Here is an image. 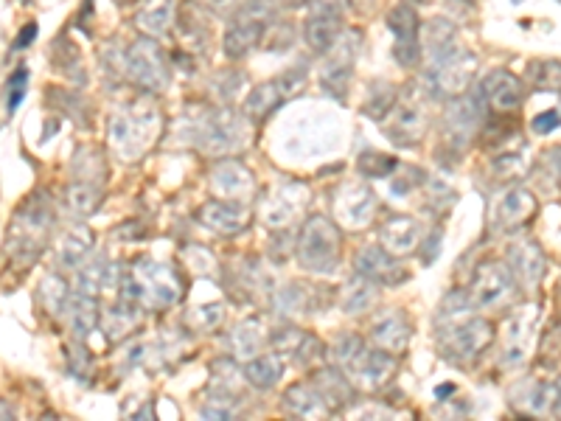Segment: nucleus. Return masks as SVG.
Segmentation results:
<instances>
[{
	"label": "nucleus",
	"mask_w": 561,
	"mask_h": 421,
	"mask_svg": "<svg viewBox=\"0 0 561 421\" xmlns=\"http://www.w3.org/2000/svg\"><path fill=\"white\" fill-rule=\"evenodd\" d=\"M337 256H340V233L331 225V219H306L301 242H298L301 267L312 270V273H331L337 267Z\"/></svg>",
	"instance_id": "nucleus-3"
},
{
	"label": "nucleus",
	"mask_w": 561,
	"mask_h": 421,
	"mask_svg": "<svg viewBox=\"0 0 561 421\" xmlns=\"http://www.w3.org/2000/svg\"><path fill=\"white\" fill-rule=\"evenodd\" d=\"M376 298V281H371L368 276L354 278L351 284L343 292V309L348 315H357V312H365L368 306L374 304Z\"/></svg>",
	"instance_id": "nucleus-28"
},
{
	"label": "nucleus",
	"mask_w": 561,
	"mask_h": 421,
	"mask_svg": "<svg viewBox=\"0 0 561 421\" xmlns=\"http://www.w3.org/2000/svg\"><path fill=\"white\" fill-rule=\"evenodd\" d=\"M348 0H312V12L303 26V40L317 54H329L340 43V34L346 26Z\"/></svg>",
	"instance_id": "nucleus-5"
},
{
	"label": "nucleus",
	"mask_w": 561,
	"mask_h": 421,
	"mask_svg": "<svg viewBox=\"0 0 561 421\" xmlns=\"http://www.w3.org/2000/svg\"><path fill=\"white\" fill-rule=\"evenodd\" d=\"M245 0H208V6L211 9H216V12H222V15H228V12H233V9H239Z\"/></svg>",
	"instance_id": "nucleus-43"
},
{
	"label": "nucleus",
	"mask_w": 561,
	"mask_h": 421,
	"mask_svg": "<svg viewBox=\"0 0 561 421\" xmlns=\"http://www.w3.org/2000/svg\"><path fill=\"white\" fill-rule=\"evenodd\" d=\"M475 68V57L455 45L452 51H446L441 57L427 62V85H430L435 96H446V99L458 96V93L469 88V79H472Z\"/></svg>",
	"instance_id": "nucleus-6"
},
{
	"label": "nucleus",
	"mask_w": 561,
	"mask_h": 421,
	"mask_svg": "<svg viewBox=\"0 0 561 421\" xmlns=\"http://www.w3.org/2000/svg\"><path fill=\"white\" fill-rule=\"evenodd\" d=\"M68 203H71L73 214L85 217V214H90V211L99 205V189H96V186H79V189H71Z\"/></svg>",
	"instance_id": "nucleus-37"
},
{
	"label": "nucleus",
	"mask_w": 561,
	"mask_h": 421,
	"mask_svg": "<svg viewBox=\"0 0 561 421\" xmlns=\"http://www.w3.org/2000/svg\"><path fill=\"white\" fill-rule=\"evenodd\" d=\"M334 351H337V360L343 365L346 377L351 374L362 388H379L382 382H388L393 368H396L393 357H388L385 351H371L357 337H343V343Z\"/></svg>",
	"instance_id": "nucleus-4"
},
{
	"label": "nucleus",
	"mask_w": 561,
	"mask_h": 421,
	"mask_svg": "<svg viewBox=\"0 0 561 421\" xmlns=\"http://www.w3.org/2000/svg\"><path fill=\"white\" fill-rule=\"evenodd\" d=\"M376 208V197L371 189H346L343 197L337 200V214L346 219L348 225L360 228L365 225Z\"/></svg>",
	"instance_id": "nucleus-24"
},
{
	"label": "nucleus",
	"mask_w": 561,
	"mask_h": 421,
	"mask_svg": "<svg viewBox=\"0 0 561 421\" xmlns=\"http://www.w3.org/2000/svg\"><path fill=\"white\" fill-rule=\"evenodd\" d=\"M200 222L216 233H239L245 231L247 214L242 205L228 203V200H211L200 211Z\"/></svg>",
	"instance_id": "nucleus-19"
},
{
	"label": "nucleus",
	"mask_w": 561,
	"mask_h": 421,
	"mask_svg": "<svg viewBox=\"0 0 561 421\" xmlns=\"http://www.w3.org/2000/svg\"><path fill=\"white\" fill-rule=\"evenodd\" d=\"M267 29V6L261 0H250L245 6H239V12L233 17V23L225 31V54L228 59H242L250 54Z\"/></svg>",
	"instance_id": "nucleus-8"
},
{
	"label": "nucleus",
	"mask_w": 561,
	"mask_h": 421,
	"mask_svg": "<svg viewBox=\"0 0 561 421\" xmlns=\"http://www.w3.org/2000/svg\"><path fill=\"white\" fill-rule=\"evenodd\" d=\"M155 124H158L155 118L146 121V116H135V113L118 116L110 127V141L118 149V155L121 158H138L146 146L152 144V132L158 130Z\"/></svg>",
	"instance_id": "nucleus-11"
},
{
	"label": "nucleus",
	"mask_w": 561,
	"mask_h": 421,
	"mask_svg": "<svg viewBox=\"0 0 561 421\" xmlns=\"http://www.w3.org/2000/svg\"><path fill=\"white\" fill-rule=\"evenodd\" d=\"M96 320H99V309L93 304V295H85V292H82V298L73 301L71 306L73 332L79 334V337H87V334L96 329Z\"/></svg>",
	"instance_id": "nucleus-31"
},
{
	"label": "nucleus",
	"mask_w": 561,
	"mask_h": 421,
	"mask_svg": "<svg viewBox=\"0 0 561 421\" xmlns=\"http://www.w3.org/2000/svg\"><path fill=\"white\" fill-rule=\"evenodd\" d=\"M124 71L132 82H138L146 90H163L169 82L166 57L152 37H141L124 51Z\"/></svg>",
	"instance_id": "nucleus-7"
},
{
	"label": "nucleus",
	"mask_w": 561,
	"mask_h": 421,
	"mask_svg": "<svg viewBox=\"0 0 561 421\" xmlns=\"http://www.w3.org/2000/svg\"><path fill=\"white\" fill-rule=\"evenodd\" d=\"M430 127V99L421 88H407L396 96V102L385 118V135L393 144L413 146L424 138Z\"/></svg>",
	"instance_id": "nucleus-2"
},
{
	"label": "nucleus",
	"mask_w": 561,
	"mask_h": 421,
	"mask_svg": "<svg viewBox=\"0 0 561 421\" xmlns=\"http://www.w3.org/2000/svg\"><path fill=\"white\" fill-rule=\"evenodd\" d=\"M533 323H536V309H522L514 318L508 320L505 329V346H503V363L514 365L519 360H525V351L531 343Z\"/></svg>",
	"instance_id": "nucleus-18"
},
{
	"label": "nucleus",
	"mask_w": 561,
	"mask_h": 421,
	"mask_svg": "<svg viewBox=\"0 0 561 421\" xmlns=\"http://www.w3.org/2000/svg\"><path fill=\"white\" fill-rule=\"evenodd\" d=\"M247 132L242 118L231 113V110H214L208 113L205 121L197 127V146L205 149V152H214V155H222V152H231L236 146L245 144Z\"/></svg>",
	"instance_id": "nucleus-9"
},
{
	"label": "nucleus",
	"mask_w": 561,
	"mask_h": 421,
	"mask_svg": "<svg viewBox=\"0 0 561 421\" xmlns=\"http://www.w3.org/2000/svg\"><path fill=\"white\" fill-rule=\"evenodd\" d=\"M511 278L503 264H486L480 267L472 287V304L475 306H503L511 298Z\"/></svg>",
	"instance_id": "nucleus-15"
},
{
	"label": "nucleus",
	"mask_w": 561,
	"mask_h": 421,
	"mask_svg": "<svg viewBox=\"0 0 561 421\" xmlns=\"http://www.w3.org/2000/svg\"><path fill=\"white\" fill-rule=\"evenodd\" d=\"M371 337H374L379 349L402 351L407 346V340H410V323H407L402 312H388V315L376 320Z\"/></svg>",
	"instance_id": "nucleus-21"
},
{
	"label": "nucleus",
	"mask_w": 561,
	"mask_h": 421,
	"mask_svg": "<svg viewBox=\"0 0 561 421\" xmlns=\"http://www.w3.org/2000/svg\"><path fill=\"white\" fill-rule=\"evenodd\" d=\"M379 236H382V245L388 247L390 253H410V250H416L421 228L413 217H393L382 225Z\"/></svg>",
	"instance_id": "nucleus-22"
},
{
	"label": "nucleus",
	"mask_w": 561,
	"mask_h": 421,
	"mask_svg": "<svg viewBox=\"0 0 561 421\" xmlns=\"http://www.w3.org/2000/svg\"><path fill=\"white\" fill-rule=\"evenodd\" d=\"M301 88L303 76L298 71L284 73V76L275 79V82H264V85H259V88L247 96V113L253 118H267L278 104L284 102V99H289V96H295Z\"/></svg>",
	"instance_id": "nucleus-14"
},
{
	"label": "nucleus",
	"mask_w": 561,
	"mask_h": 421,
	"mask_svg": "<svg viewBox=\"0 0 561 421\" xmlns=\"http://www.w3.org/2000/svg\"><path fill=\"white\" fill-rule=\"evenodd\" d=\"M561 124L559 110H550V113H542V116L533 118V130L536 132H553Z\"/></svg>",
	"instance_id": "nucleus-41"
},
{
	"label": "nucleus",
	"mask_w": 561,
	"mask_h": 421,
	"mask_svg": "<svg viewBox=\"0 0 561 421\" xmlns=\"http://www.w3.org/2000/svg\"><path fill=\"white\" fill-rule=\"evenodd\" d=\"M211 183H214V189L219 191L222 200H242V197H250V194H253V186H256L253 175L247 172L242 163H236V160L219 163L214 169V175H211Z\"/></svg>",
	"instance_id": "nucleus-17"
},
{
	"label": "nucleus",
	"mask_w": 561,
	"mask_h": 421,
	"mask_svg": "<svg viewBox=\"0 0 561 421\" xmlns=\"http://www.w3.org/2000/svg\"><path fill=\"white\" fill-rule=\"evenodd\" d=\"M357 267H360L362 276H368L376 284H385V287H396L407 278L404 264L396 262L382 247H365L357 256Z\"/></svg>",
	"instance_id": "nucleus-16"
},
{
	"label": "nucleus",
	"mask_w": 561,
	"mask_h": 421,
	"mask_svg": "<svg viewBox=\"0 0 561 421\" xmlns=\"http://www.w3.org/2000/svg\"><path fill=\"white\" fill-rule=\"evenodd\" d=\"M547 163L553 166V175L561 177V146L553 152V155H547Z\"/></svg>",
	"instance_id": "nucleus-44"
},
{
	"label": "nucleus",
	"mask_w": 561,
	"mask_h": 421,
	"mask_svg": "<svg viewBox=\"0 0 561 421\" xmlns=\"http://www.w3.org/2000/svg\"><path fill=\"white\" fill-rule=\"evenodd\" d=\"M533 211H536V203H533L531 191L511 189L505 191V197L500 200V205H497L494 219H497L503 228H517L525 219H531Z\"/></svg>",
	"instance_id": "nucleus-23"
},
{
	"label": "nucleus",
	"mask_w": 561,
	"mask_h": 421,
	"mask_svg": "<svg viewBox=\"0 0 561 421\" xmlns=\"http://www.w3.org/2000/svg\"><path fill=\"white\" fill-rule=\"evenodd\" d=\"M34 37H37V23H29L26 29H23V31H20V34H17L15 48H26V45L34 43Z\"/></svg>",
	"instance_id": "nucleus-42"
},
{
	"label": "nucleus",
	"mask_w": 561,
	"mask_h": 421,
	"mask_svg": "<svg viewBox=\"0 0 561 421\" xmlns=\"http://www.w3.org/2000/svg\"><path fill=\"white\" fill-rule=\"evenodd\" d=\"M528 82L536 90H561L559 59H536L528 65Z\"/></svg>",
	"instance_id": "nucleus-29"
},
{
	"label": "nucleus",
	"mask_w": 561,
	"mask_h": 421,
	"mask_svg": "<svg viewBox=\"0 0 561 421\" xmlns=\"http://www.w3.org/2000/svg\"><path fill=\"white\" fill-rule=\"evenodd\" d=\"M393 102H396V90L385 88V85H376L371 99H368V107H365V116L385 118L390 107H393Z\"/></svg>",
	"instance_id": "nucleus-38"
},
{
	"label": "nucleus",
	"mask_w": 561,
	"mask_h": 421,
	"mask_svg": "<svg viewBox=\"0 0 561 421\" xmlns=\"http://www.w3.org/2000/svg\"><path fill=\"white\" fill-rule=\"evenodd\" d=\"M124 3H130V0H124Z\"/></svg>",
	"instance_id": "nucleus-46"
},
{
	"label": "nucleus",
	"mask_w": 561,
	"mask_h": 421,
	"mask_svg": "<svg viewBox=\"0 0 561 421\" xmlns=\"http://www.w3.org/2000/svg\"><path fill=\"white\" fill-rule=\"evenodd\" d=\"M261 329V326H259ZM256 329V323H242L236 332H233L231 343H233V354H239V357H250V354H256L261 346V332Z\"/></svg>",
	"instance_id": "nucleus-35"
},
{
	"label": "nucleus",
	"mask_w": 561,
	"mask_h": 421,
	"mask_svg": "<svg viewBox=\"0 0 561 421\" xmlns=\"http://www.w3.org/2000/svg\"><path fill=\"white\" fill-rule=\"evenodd\" d=\"M396 169V160L382 152H365L360 158V172L368 177H385Z\"/></svg>",
	"instance_id": "nucleus-36"
},
{
	"label": "nucleus",
	"mask_w": 561,
	"mask_h": 421,
	"mask_svg": "<svg viewBox=\"0 0 561 421\" xmlns=\"http://www.w3.org/2000/svg\"><path fill=\"white\" fill-rule=\"evenodd\" d=\"M491 343V326L486 320H466L441 329V351L452 363H469Z\"/></svg>",
	"instance_id": "nucleus-10"
},
{
	"label": "nucleus",
	"mask_w": 561,
	"mask_h": 421,
	"mask_svg": "<svg viewBox=\"0 0 561 421\" xmlns=\"http://www.w3.org/2000/svg\"><path fill=\"white\" fill-rule=\"evenodd\" d=\"M222 304H205V306H197L191 315H188V320H194L200 329H214V326H219L222 323Z\"/></svg>",
	"instance_id": "nucleus-39"
},
{
	"label": "nucleus",
	"mask_w": 561,
	"mask_h": 421,
	"mask_svg": "<svg viewBox=\"0 0 561 421\" xmlns=\"http://www.w3.org/2000/svg\"><path fill=\"white\" fill-rule=\"evenodd\" d=\"M180 298V281L172 267L141 259L127 270L124 278V301L146 306V309H163Z\"/></svg>",
	"instance_id": "nucleus-1"
},
{
	"label": "nucleus",
	"mask_w": 561,
	"mask_h": 421,
	"mask_svg": "<svg viewBox=\"0 0 561 421\" xmlns=\"http://www.w3.org/2000/svg\"><path fill=\"white\" fill-rule=\"evenodd\" d=\"M79 284H82V292L85 295H96L99 290H104L107 284H113V270L107 262H93L87 264L79 276Z\"/></svg>",
	"instance_id": "nucleus-32"
},
{
	"label": "nucleus",
	"mask_w": 561,
	"mask_h": 421,
	"mask_svg": "<svg viewBox=\"0 0 561 421\" xmlns=\"http://www.w3.org/2000/svg\"><path fill=\"white\" fill-rule=\"evenodd\" d=\"M174 17V3L172 0H152L144 12L138 15V29L146 31L149 37H163Z\"/></svg>",
	"instance_id": "nucleus-26"
},
{
	"label": "nucleus",
	"mask_w": 561,
	"mask_h": 421,
	"mask_svg": "<svg viewBox=\"0 0 561 421\" xmlns=\"http://www.w3.org/2000/svg\"><path fill=\"white\" fill-rule=\"evenodd\" d=\"M483 90L480 96H463L449 104L444 116L446 138L452 141V146H463L472 135L477 132V127L483 124Z\"/></svg>",
	"instance_id": "nucleus-12"
},
{
	"label": "nucleus",
	"mask_w": 561,
	"mask_h": 421,
	"mask_svg": "<svg viewBox=\"0 0 561 421\" xmlns=\"http://www.w3.org/2000/svg\"><path fill=\"white\" fill-rule=\"evenodd\" d=\"M480 90H483V99H489L497 110H517L522 102V82L508 71H491Z\"/></svg>",
	"instance_id": "nucleus-20"
},
{
	"label": "nucleus",
	"mask_w": 561,
	"mask_h": 421,
	"mask_svg": "<svg viewBox=\"0 0 561 421\" xmlns=\"http://www.w3.org/2000/svg\"><path fill=\"white\" fill-rule=\"evenodd\" d=\"M26 90H29V71H26V68H20V71L9 79V102H6L9 113H15L17 107H20L23 96H26Z\"/></svg>",
	"instance_id": "nucleus-40"
},
{
	"label": "nucleus",
	"mask_w": 561,
	"mask_h": 421,
	"mask_svg": "<svg viewBox=\"0 0 561 421\" xmlns=\"http://www.w3.org/2000/svg\"><path fill=\"white\" fill-rule=\"evenodd\" d=\"M287 407L303 419H320V416H329L331 410L329 402L323 399V393L309 391V388H292L287 393Z\"/></svg>",
	"instance_id": "nucleus-25"
},
{
	"label": "nucleus",
	"mask_w": 561,
	"mask_h": 421,
	"mask_svg": "<svg viewBox=\"0 0 561 421\" xmlns=\"http://www.w3.org/2000/svg\"><path fill=\"white\" fill-rule=\"evenodd\" d=\"M511 264H514V270H517L519 276L525 278V281H531V284L542 276V270H545L542 253L533 256V262H528V242H525V245L511 247Z\"/></svg>",
	"instance_id": "nucleus-34"
},
{
	"label": "nucleus",
	"mask_w": 561,
	"mask_h": 421,
	"mask_svg": "<svg viewBox=\"0 0 561 421\" xmlns=\"http://www.w3.org/2000/svg\"><path fill=\"white\" fill-rule=\"evenodd\" d=\"M388 26L396 34V48L393 54L399 59V65L410 68L418 62V15L410 3H399L388 12Z\"/></svg>",
	"instance_id": "nucleus-13"
},
{
	"label": "nucleus",
	"mask_w": 561,
	"mask_h": 421,
	"mask_svg": "<svg viewBox=\"0 0 561 421\" xmlns=\"http://www.w3.org/2000/svg\"><path fill=\"white\" fill-rule=\"evenodd\" d=\"M87 247H90V231L87 228H76L71 231L62 245H59V253H62V264H76L79 259H85Z\"/></svg>",
	"instance_id": "nucleus-33"
},
{
	"label": "nucleus",
	"mask_w": 561,
	"mask_h": 421,
	"mask_svg": "<svg viewBox=\"0 0 561 421\" xmlns=\"http://www.w3.org/2000/svg\"><path fill=\"white\" fill-rule=\"evenodd\" d=\"M138 323V304L132 301H121L113 309H107V318H104V329L110 337H124L130 332L132 326Z\"/></svg>",
	"instance_id": "nucleus-30"
},
{
	"label": "nucleus",
	"mask_w": 561,
	"mask_h": 421,
	"mask_svg": "<svg viewBox=\"0 0 561 421\" xmlns=\"http://www.w3.org/2000/svg\"><path fill=\"white\" fill-rule=\"evenodd\" d=\"M559 413H561V385H559Z\"/></svg>",
	"instance_id": "nucleus-45"
},
{
	"label": "nucleus",
	"mask_w": 561,
	"mask_h": 421,
	"mask_svg": "<svg viewBox=\"0 0 561 421\" xmlns=\"http://www.w3.org/2000/svg\"><path fill=\"white\" fill-rule=\"evenodd\" d=\"M284 371V360L281 354H261L259 360L247 365V379L256 385V388H273L275 382L281 379Z\"/></svg>",
	"instance_id": "nucleus-27"
}]
</instances>
